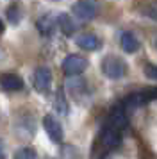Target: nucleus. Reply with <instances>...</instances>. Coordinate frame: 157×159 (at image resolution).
Here are the masks:
<instances>
[{
    "label": "nucleus",
    "instance_id": "nucleus-4",
    "mask_svg": "<svg viewBox=\"0 0 157 159\" xmlns=\"http://www.w3.org/2000/svg\"><path fill=\"white\" fill-rule=\"evenodd\" d=\"M96 4L95 0H78L73 4V15L82 22H89L96 16Z\"/></svg>",
    "mask_w": 157,
    "mask_h": 159
},
{
    "label": "nucleus",
    "instance_id": "nucleus-15",
    "mask_svg": "<svg viewBox=\"0 0 157 159\" xmlns=\"http://www.w3.org/2000/svg\"><path fill=\"white\" fill-rule=\"evenodd\" d=\"M7 20L11 23H14V25L20 22V7H18L16 4H13V6L7 7Z\"/></svg>",
    "mask_w": 157,
    "mask_h": 159
},
{
    "label": "nucleus",
    "instance_id": "nucleus-13",
    "mask_svg": "<svg viewBox=\"0 0 157 159\" xmlns=\"http://www.w3.org/2000/svg\"><path fill=\"white\" fill-rule=\"evenodd\" d=\"M56 109L59 115H68V102H66V97L63 93V88L57 89L56 93Z\"/></svg>",
    "mask_w": 157,
    "mask_h": 159
},
{
    "label": "nucleus",
    "instance_id": "nucleus-8",
    "mask_svg": "<svg viewBox=\"0 0 157 159\" xmlns=\"http://www.w3.org/2000/svg\"><path fill=\"white\" fill-rule=\"evenodd\" d=\"M0 88L6 91H20L23 88V80L16 73H2L0 75Z\"/></svg>",
    "mask_w": 157,
    "mask_h": 159
},
{
    "label": "nucleus",
    "instance_id": "nucleus-14",
    "mask_svg": "<svg viewBox=\"0 0 157 159\" xmlns=\"http://www.w3.org/2000/svg\"><path fill=\"white\" fill-rule=\"evenodd\" d=\"M13 159H38V152L30 147H23V148H18L14 152Z\"/></svg>",
    "mask_w": 157,
    "mask_h": 159
},
{
    "label": "nucleus",
    "instance_id": "nucleus-18",
    "mask_svg": "<svg viewBox=\"0 0 157 159\" xmlns=\"http://www.w3.org/2000/svg\"><path fill=\"white\" fill-rule=\"evenodd\" d=\"M0 159H6V145L0 139Z\"/></svg>",
    "mask_w": 157,
    "mask_h": 159
},
{
    "label": "nucleus",
    "instance_id": "nucleus-6",
    "mask_svg": "<svg viewBox=\"0 0 157 159\" xmlns=\"http://www.w3.org/2000/svg\"><path fill=\"white\" fill-rule=\"evenodd\" d=\"M128 125V118H127V113L123 106H116V107L111 109L109 113V120H107V127H111L114 130H123L125 127Z\"/></svg>",
    "mask_w": 157,
    "mask_h": 159
},
{
    "label": "nucleus",
    "instance_id": "nucleus-12",
    "mask_svg": "<svg viewBox=\"0 0 157 159\" xmlns=\"http://www.w3.org/2000/svg\"><path fill=\"white\" fill-rule=\"evenodd\" d=\"M57 22H59V27H61V30H63L66 36H71L77 30V25H75L73 18L68 13H61V15L57 16Z\"/></svg>",
    "mask_w": 157,
    "mask_h": 159
},
{
    "label": "nucleus",
    "instance_id": "nucleus-20",
    "mask_svg": "<svg viewBox=\"0 0 157 159\" xmlns=\"http://www.w3.org/2000/svg\"><path fill=\"white\" fill-rule=\"evenodd\" d=\"M155 45H157V41H155Z\"/></svg>",
    "mask_w": 157,
    "mask_h": 159
},
{
    "label": "nucleus",
    "instance_id": "nucleus-10",
    "mask_svg": "<svg viewBox=\"0 0 157 159\" xmlns=\"http://www.w3.org/2000/svg\"><path fill=\"white\" fill-rule=\"evenodd\" d=\"M120 43H121V48L127 52V54H134V52L139 50V41H137V38L132 34V32H128L125 30L120 38Z\"/></svg>",
    "mask_w": 157,
    "mask_h": 159
},
{
    "label": "nucleus",
    "instance_id": "nucleus-1",
    "mask_svg": "<svg viewBox=\"0 0 157 159\" xmlns=\"http://www.w3.org/2000/svg\"><path fill=\"white\" fill-rule=\"evenodd\" d=\"M100 68H102V73L107 79H113V80L121 79V77L127 75V63L118 56H105L102 59Z\"/></svg>",
    "mask_w": 157,
    "mask_h": 159
},
{
    "label": "nucleus",
    "instance_id": "nucleus-9",
    "mask_svg": "<svg viewBox=\"0 0 157 159\" xmlns=\"http://www.w3.org/2000/svg\"><path fill=\"white\" fill-rule=\"evenodd\" d=\"M102 143L109 147V148H114L121 143V132L120 130H114L111 127H105L102 130Z\"/></svg>",
    "mask_w": 157,
    "mask_h": 159
},
{
    "label": "nucleus",
    "instance_id": "nucleus-17",
    "mask_svg": "<svg viewBox=\"0 0 157 159\" xmlns=\"http://www.w3.org/2000/svg\"><path fill=\"white\" fill-rule=\"evenodd\" d=\"M146 15H148L150 18L157 20V7H148V9H146Z\"/></svg>",
    "mask_w": 157,
    "mask_h": 159
},
{
    "label": "nucleus",
    "instance_id": "nucleus-16",
    "mask_svg": "<svg viewBox=\"0 0 157 159\" xmlns=\"http://www.w3.org/2000/svg\"><path fill=\"white\" fill-rule=\"evenodd\" d=\"M143 73L152 80H157V65H145Z\"/></svg>",
    "mask_w": 157,
    "mask_h": 159
},
{
    "label": "nucleus",
    "instance_id": "nucleus-19",
    "mask_svg": "<svg viewBox=\"0 0 157 159\" xmlns=\"http://www.w3.org/2000/svg\"><path fill=\"white\" fill-rule=\"evenodd\" d=\"M2 30H4V22L0 20V32H2Z\"/></svg>",
    "mask_w": 157,
    "mask_h": 159
},
{
    "label": "nucleus",
    "instance_id": "nucleus-3",
    "mask_svg": "<svg viewBox=\"0 0 157 159\" xmlns=\"http://www.w3.org/2000/svg\"><path fill=\"white\" fill-rule=\"evenodd\" d=\"M87 68V59L82 57V56H77V54H70L68 57L63 61V72L66 75H80Z\"/></svg>",
    "mask_w": 157,
    "mask_h": 159
},
{
    "label": "nucleus",
    "instance_id": "nucleus-5",
    "mask_svg": "<svg viewBox=\"0 0 157 159\" xmlns=\"http://www.w3.org/2000/svg\"><path fill=\"white\" fill-rule=\"evenodd\" d=\"M32 84L39 93H47L52 86V72L47 66H39L32 75Z\"/></svg>",
    "mask_w": 157,
    "mask_h": 159
},
{
    "label": "nucleus",
    "instance_id": "nucleus-2",
    "mask_svg": "<svg viewBox=\"0 0 157 159\" xmlns=\"http://www.w3.org/2000/svg\"><path fill=\"white\" fill-rule=\"evenodd\" d=\"M43 129L47 132V136L50 138V141L54 143H63V138H64V132H63V127L61 123L57 122V118H54L52 115H45L43 116Z\"/></svg>",
    "mask_w": 157,
    "mask_h": 159
},
{
    "label": "nucleus",
    "instance_id": "nucleus-11",
    "mask_svg": "<svg viewBox=\"0 0 157 159\" xmlns=\"http://www.w3.org/2000/svg\"><path fill=\"white\" fill-rule=\"evenodd\" d=\"M56 29V18L52 15H45L38 20V30L41 32L43 36H50Z\"/></svg>",
    "mask_w": 157,
    "mask_h": 159
},
{
    "label": "nucleus",
    "instance_id": "nucleus-7",
    "mask_svg": "<svg viewBox=\"0 0 157 159\" xmlns=\"http://www.w3.org/2000/svg\"><path fill=\"white\" fill-rule=\"evenodd\" d=\"M75 43L82 48V50H87V52H95L98 50L100 47H102V41H100L98 36H95L91 32H84V34H78L77 39H75Z\"/></svg>",
    "mask_w": 157,
    "mask_h": 159
}]
</instances>
